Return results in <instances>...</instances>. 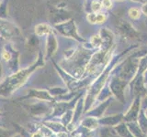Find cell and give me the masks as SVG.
Instances as JSON below:
<instances>
[{
  "mask_svg": "<svg viewBox=\"0 0 147 137\" xmlns=\"http://www.w3.org/2000/svg\"><path fill=\"white\" fill-rule=\"evenodd\" d=\"M30 115L35 119H43L45 120L49 116V112L52 111L53 108L49 107L45 103H37L32 104L30 106H24Z\"/></svg>",
  "mask_w": 147,
  "mask_h": 137,
  "instance_id": "cell-1",
  "label": "cell"
},
{
  "mask_svg": "<svg viewBox=\"0 0 147 137\" xmlns=\"http://www.w3.org/2000/svg\"><path fill=\"white\" fill-rule=\"evenodd\" d=\"M101 7H102V4H100L99 2L98 1H94L92 2V5H91V7H92V10L94 12H98L100 9H101Z\"/></svg>",
  "mask_w": 147,
  "mask_h": 137,
  "instance_id": "cell-13",
  "label": "cell"
},
{
  "mask_svg": "<svg viewBox=\"0 0 147 137\" xmlns=\"http://www.w3.org/2000/svg\"><path fill=\"white\" fill-rule=\"evenodd\" d=\"M45 124L47 127H49L51 130L53 131V132L55 134H58L60 132H68L67 128L65 126H63L61 122H54L52 120H43L41 122Z\"/></svg>",
  "mask_w": 147,
  "mask_h": 137,
  "instance_id": "cell-2",
  "label": "cell"
},
{
  "mask_svg": "<svg viewBox=\"0 0 147 137\" xmlns=\"http://www.w3.org/2000/svg\"><path fill=\"white\" fill-rule=\"evenodd\" d=\"M142 13H144L145 16H147V3H145L144 5H142Z\"/></svg>",
  "mask_w": 147,
  "mask_h": 137,
  "instance_id": "cell-20",
  "label": "cell"
},
{
  "mask_svg": "<svg viewBox=\"0 0 147 137\" xmlns=\"http://www.w3.org/2000/svg\"><path fill=\"white\" fill-rule=\"evenodd\" d=\"M87 20H88L89 23H91V24H95L96 21V15L95 13H91V14H88L86 17Z\"/></svg>",
  "mask_w": 147,
  "mask_h": 137,
  "instance_id": "cell-15",
  "label": "cell"
},
{
  "mask_svg": "<svg viewBox=\"0 0 147 137\" xmlns=\"http://www.w3.org/2000/svg\"><path fill=\"white\" fill-rule=\"evenodd\" d=\"M101 42H102V39H101V38L98 35L94 36L93 38H92V39H91V43L93 44V46H94V47H96V48L100 47Z\"/></svg>",
  "mask_w": 147,
  "mask_h": 137,
  "instance_id": "cell-12",
  "label": "cell"
},
{
  "mask_svg": "<svg viewBox=\"0 0 147 137\" xmlns=\"http://www.w3.org/2000/svg\"><path fill=\"white\" fill-rule=\"evenodd\" d=\"M35 32L37 35L39 36H42L44 34H49L52 32V29H50V27H48L47 25H43V24H40L38 25L35 27Z\"/></svg>",
  "mask_w": 147,
  "mask_h": 137,
  "instance_id": "cell-7",
  "label": "cell"
},
{
  "mask_svg": "<svg viewBox=\"0 0 147 137\" xmlns=\"http://www.w3.org/2000/svg\"><path fill=\"white\" fill-rule=\"evenodd\" d=\"M81 125L89 130H93L98 127V121L93 117H86L81 122Z\"/></svg>",
  "mask_w": 147,
  "mask_h": 137,
  "instance_id": "cell-5",
  "label": "cell"
},
{
  "mask_svg": "<svg viewBox=\"0 0 147 137\" xmlns=\"http://www.w3.org/2000/svg\"><path fill=\"white\" fill-rule=\"evenodd\" d=\"M36 127V130L39 131L41 134H42L44 137H51L53 136L54 134L53 132V131L50 129L49 127H47L45 124H43L42 122H39V123H36L35 124ZM35 130V131H36Z\"/></svg>",
  "mask_w": 147,
  "mask_h": 137,
  "instance_id": "cell-4",
  "label": "cell"
},
{
  "mask_svg": "<svg viewBox=\"0 0 147 137\" xmlns=\"http://www.w3.org/2000/svg\"><path fill=\"white\" fill-rule=\"evenodd\" d=\"M16 132L8 130L4 126H0V137H11Z\"/></svg>",
  "mask_w": 147,
  "mask_h": 137,
  "instance_id": "cell-9",
  "label": "cell"
},
{
  "mask_svg": "<svg viewBox=\"0 0 147 137\" xmlns=\"http://www.w3.org/2000/svg\"><path fill=\"white\" fill-rule=\"evenodd\" d=\"M29 97H33V98H38L41 100H46V102H51L53 100V98L51 97V95L44 90H31L30 94L26 96V98Z\"/></svg>",
  "mask_w": 147,
  "mask_h": 137,
  "instance_id": "cell-3",
  "label": "cell"
},
{
  "mask_svg": "<svg viewBox=\"0 0 147 137\" xmlns=\"http://www.w3.org/2000/svg\"><path fill=\"white\" fill-rule=\"evenodd\" d=\"M106 16L104 15V14L100 13V14H98L96 15V23H98V24H102V23H104L106 21Z\"/></svg>",
  "mask_w": 147,
  "mask_h": 137,
  "instance_id": "cell-14",
  "label": "cell"
},
{
  "mask_svg": "<svg viewBox=\"0 0 147 137\" xmlns=\"http://www.w3.org/2000/svg\"><path fill=\"white\" fill-rule=\"evenodd\" d=\"M55 136L56 137H68V134H67V132H60L58 134H55Z\"/></svg>",
  "mask_w": 147,
  "mask_h": 137,
  "instance_id": "cell-19",
  "label": "cell"
},
{
  "mask_svg": "<svg viewBox=\"0 0 147 137\" xmlns=\"http://www.w3.org/2000/svg\"><path fill=\"white\" fill-rule=\"evenodd\" d=\"M2 58H3L6 61H8L9 59H11V55L9 54L8 52H7V51H4V52L2 53Z\"/></svg>",
  "mask_w": 147,
  "mask_h": 137,
  "instance_id": "cell-17",
  "label": "cell"
},
{
  "mask_svg": "<svg viewBox=\"0 0 147 137\" xmlns=\"http://www.w3.org/2000/svg\"><path fill=\"white\" fill-rule=\"evenodd\" d=\"M11 137H23L20 134V132H15V134H14Z\"/></svg>",
  "mask_w": 147,
  "mask_h": 137,
  "instance_id": "cell-21",
  "label": "cell"
},
{
  "mask_svg": "<svg viewBox=\"0 0 147 137\" xmlns=\"http://www.w3.org/2000/svg\"><path fill=\"white\" fill-rule=\"evenodd\" d=\"M102 6L106 8H110L112 7V1L111 0H103V2L101 3Z\"/></svg>",
  "mask_w": 147,
  "mask_h": 137,
  "instance_id": "cell-16",
  "label": "cell"
},
{
  "mask_svg": "<svg viewBox=\"0 0 147 137\" xmlns=\"http://www.w3.org/2000/svg\"><path fill=\"white\" fill-rule=\"evenodd\" d=\"M30 137H44L42 134H40V132L39 131H34V132H32L31 134H30Z\"/></svg>",
  "mask_w": 147,
  "mask_h": 137,
  "instance_id": "cell-18",
  "label": "cell"
},
{
  "mask_svg": "<svg viewBox=\"0 0 147 137\" xmlns=\"http://www.w3.org/2000/svg\"><path fill=\"white\" fill-rule=\"evenodd\" d=\"M0 116H2V112H1V111H0ZM0 126H3L1 123H0Z\"/></svg>",
  "mask_w": 147,
  "mask_h": 137,
  "instance_id": "cell-22",
  "label": "cell"
},
{
  "mask_svg": "<svg viewBox=\"0 0 147 137\" xmlns=\"http://www.w3.org/2000/svg\"><path fill=\"white\" fill-rule=\"evenodd\" d=\"M119 120H121V118H119V116H118V118H116V117H110V118H107V119H101L100 120V122L101 123H105V124H109V125H112V124H114V123H116L117 122V121L119 122Z\"/></svg>",
  "mask_w": 147,
  "mask_h": 137,
  "instance_id": "cell-10",
  "label": "cell"
},
{
  "mask_svg": "<svg viewBox=\"0 0 147 137\" xmlns=\"http://www.w3.org/2000/svg\"><path fill=\"white\" fill-rule=\"evenodd\" d=\"M73 115H74V111H73V110H71V109L68 110V111H66L61 117H60V118H61L60 122H61L63 126H65L67 128V126L70 124L72 120H73Z\"/></svg>",
  "mask_w": 147,
  "mask_h": 137,
  "instance_id": "cell-6",
  "label": "cell"
},
{
  "mask_svg": "<svg viewBox=\"0 0 147 137\" xmlns=\"http://www.w3.org/2000/svg\"><path fill=\"white\" fill-rule=\"evenodd\" d=\"M116 130H117V132L119 134H121L122 137H133L131 135V132H129L127 130V128L125 125H123V124H121V125H119L117 128H116Z\"/></svg>",
  "mask_w": 147,
  "mask_h": 137,
  "instance_id": "cell-8",
  "label": "cell"
},
{
  "mask_svg": "<svg viewBox=\"0 0 147 137\" xmlns=\"http://www.w3.org/2000/svg\"><path fill=\"white\" fill-rule=\"evenodd\" d=\"M129 15L131 18L133 19H137V18H139L140 16H141V12L138 8H135V7H132L131 8L130 10H129Z\"/></svg>",
  "mask_w": 147,
  "mask_h": 137,
  "instance_id": "cell-11",
  "label": "cell"
}]
</instances>
